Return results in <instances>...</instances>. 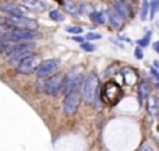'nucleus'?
<instances>
[{"label": "nucleus", "instance_id": "nucleus-1", "mask_svg": "<svg viewBox=\"0 0 159 151\" xmlns=\"http://www.w3.org/2000/svg\"><path fill=\"white\" fill-rule=\"evenodd\" d=\"M35 48L34 42H18V44H10L8 49L6 50L4 55L10 59V63L17 66L24 58L31 55Z\"/></svg>", "mask_w": 159, "mask_h": 151}, {"label": "nucleus", "instance_id": "nucleus-2", "mask_svg": "<svg viewBox=\"0 0 159 151\" xmlns=\"http://www.w3.org/2000/svg\"><path fill=\"white\" fill-rule=\"evenodd\" d=\"M82 81H84V67L81 64L74 66L66 76H64V84H63V94L73 92L81 88Z\"/></svg>", "mask_w": 159, "mask_h": 151}, {"label": "nucleus", "instance_id": "nucleus-3", "mask_svg": "<svg viewBox=\"0 0 159 151\" xmlns=\"http://www.w3.org/2000/svg\"><path fill=\"white\" fill-rule=\"evenodd\" d=\"M98 85H99V80L95 73H89L84 78L80 92H81V99L85 104H93L95 97L98 94Z\"/></svg>", "mask_w": 159, "mask_h": 151}, {"label": "nucleus", "instance_id": "nucleus-4", "mask_svg": "<svg viewBox=\"0 0 159 151\" xmlns=\"http://www.w3.org/2000/svg\"><path fill=\"white\" fill-rule=\"evenodd\" d=\"M41 34L38 31H30V30H18V28H11L8 32L2 35L4 41L10 44H18V42H32L34 39H38Z\"/></svg>", "mask_w": 159, "mask_h": 151}, {"label": "nucleus", "instance_id": "nucleus-5", "mask_svg": "<svg viewBox=\"0 0 159 151\" xmlns=\"http://www.w3.org/2000/svg\"><path fill=\"white\" fill-rule=\"evenodd\" d=\"M121 88L119 84L115 81H107L106 84L102 87V94L101 97L102 104H109V105H116L121 98Z\"/></svg>", "mask_w": 159, "mask_h": 151}, {"label": "nucleus", "instance_id": "nucleus-6", "mask_svg": "<svg viewBox=\"0 0 159 151\" xmlns=\"http://www.w3.org/2000/svg\"><path fill=\"white\" fill-rule=\"evenodd\" d=\"M0 24H7L11 28L30 31H36V28L39 27L36 20L28 18V17H6V18H0Z\"/></svg>", "mask_w": 159, "mask_h": 151}, {"label": "nucleus", "instance_id": "nucleus-7", "mask_svg": "<svg viewBox=\"0 0 159 151\" xmlns=\"http://www.w3.org/2000/svg\"><path fill=\"white\" fill-rule=\"evenodd\" d=\"M63 84L64 77L56 73L55 76L49 77L46 78V81H43V92L49 97H59L63 92Z\"/></svg>", "mask_w": 159, "mask_h": 151}, {"label": "nucleus", "instance_id": "nucleus-8", "mask_svg": "<svg viewBox=\"0 0 159 151\" xmlns=\"http://www.w3.org/2000/svg\"><path fill=\"white\" fill-rule=\"evenodd\" d=\"M39 64H41V56L36 53H31L17 64L16 69L20 74H32L36 72Z\"/></svg>", "mask_w": 159, "mask_h": 151}, {"label": "nucleus", "instance_id": "nucleus-9", "mask_svg": "<svg viewBox=\"0 0 159 151\" xmlns=\"http://www.w3.org/2000/svg\"><path fill=\"white\" fill-rule=\"evenodd\" d=\"M61 63L59 59H46V60L41 62L39 67L36 69V76L38 78H49V77L55 76L59 72Z\"/></svg>", "mask_w": 159, "mask_h": 151}, {"label": "nucleus", "instance_id": "nucleus-10", "mask_svg": "<svg viewBox=\"0 0 159 151\" xmlns=\"http://www.w3.org/2000/svg\"><path fill=\"white\" fill-rule=\"evenodd\" d=\"M80 104H81V92L80 90L73 91L64 97L63 101V112L66 116H73L78 111Z\"/></svg>", "mask_w": 159, "mask_h": 151}, {"label": "nucleus", "instance_id": "nucleus-11", "mask_svg": "<svg viewBox=\"0 0 159 151\" xmlns=\"http://www.w3.org/2000/svg\"><path fill=\"white\" fill-rule=\"evenodd\" d=\"M0 10L6 13L8 17H25V7L20 4H16L13 2H3L0 3Z\"/></svg>", "mask_w": 159, "mask_h": 151}, {"label": "nucleus", "instance_id": "nucleus-12", "mask_svg": "<svg viewBox=\"0 0 159 151\" xmlns=\"http://www.w3.org/2000/svg\"><path fill=\"white\" fill-rule=\"evenodd\" d=\"M113 10L117 11L124 20L130 18V17L133 16V10L126 0H115V3H113Z\"/></svg>", "mask_w": 159, "mask_h": 151}, {"label": "nucleus", "instance_id": "nucleus-13", "mask_svg": "<svg viewBox=\"0 0 159 151\" xmlns=\"http://www.w3.org/2000/svg\"><path fill=\"white\" fill-rule=\"evenodd\" d=\"M106 17H107V20H109L110 25H112L115 30H120V28L124 25V18L117 13V11L113 10V8H109V10L106 11Z\"/></svg>", "mask_w": 159, "mask_h": 151}, {"label": "nucleus", "instance_id": "nucleus-14", "mask_svg": "<svg viewBox=\"0 0 159 151\" xmlns=\"http://www.w3.org/2000/svg\"><path fill=\"white\" fill-rule=\"evenodd\" d=\"M137 97H138V104L140 105H143L144 102L151 97V85H149L147 81H141L140 84H138Z\"/></svg>", "mask_w": 159, "mask_h": 151}, {"label": "nucleus", "instance_id": "nucleus-15", "mask_svg": "<svg viewBox=\"0 0 159 151\" xmlns=\"http://www.w3.org/2000/svg\"><path fill=\"white\" fill-rule=\"evenodd\" d=\"M24 3L25 8H30L32 11H41L45 8V3L42 0H21Z\"/></svg>", "mask_w": 159, "mask_h": 151}, {"label": "nucleus", "instance_id": "nucleus-16", "mask_svg": "<svg viewBox=\"0 0 159 151\" xmlns=\"http://www.w3.org/2000/svg\"><path fill=\"white\" fill-rule=\"evenodd\" d=\"M89 18H91V21H93L95 24H105V22L107 21L106 13H103V11H91Z\"/></svg>", "mask_w": 159, "mask_h": 151}, {"label": "nucleus", "instance_id": "nucleus-17", "mask_svg": "<svg viewBox=\"0 0 159 151\" xmlns=\"http://www.w3.org/2000/svg\"><path fill=\"white\" fill-rule=\"evenodd\" d=\"M148 112L152 113V115H155V113L159 112V98L158 97H149L148 99Z\"/></svg>", "mask_w": 159, "mask_h": 151}, {"label": "nucleus", "instance_id": "nucleus-18", "mask_svg": "<svg viewBox=\"0 0 159 151\" xmlns=\"http://www.w3.org/2000/svg\"><path fill=\"white\" fill-rule=\"evenodd\" d=\"M64 7H66L67 13L73 14V16H77V14H80L78 4H75V3L71 2V0H64Z\"/></svg>", "mask_w": 159, "mask_h": 151}, {"label": "nucleus", "instance_id": "nucleus-19", "mask_svg": "<svg viewBox=\"0 0 159 151\" xmlns=\"http://www.w3.org/2000/svg\"><path fill=\"white\" fill-rule=\"evenodd\" d=\"M151 36H152V31H148V32L145 34V35L143 36L141 39H138L137 41V45L140 48H147L149 46V42H151Z\"/></svg>", "mask_w": 159, "mask_h": 151}, {"label": "nucleus", "instance_id": "nucleus-20", "mask_svg": "<svg viewBox=\"0 0 159 151\" xmlns=\"http://www.w3.org/2000/svg\"><path fill=\"white\" fill-rule=\"evenodd\" d=\"M49 17H50V20H53V21H56V22H61V21H64V14L61 13L60 10H52L49 13Z\"/></svg>", "mask_w": 159, "mask_h": 151}, {"label": "nucleus", "instance_id": "nucleus-21", "mask_svg": "<svg viewBox=\"0 0 159 151\" xmlns=\"http://www.w3.org/2000/svg\"><path fill=\"white\" fill-rule=\"evenodd\" d=\"M149 16V2L148 0H143V6H141V20L145 21Z\"/></svg>", "mask_w": 159, "mask_h": 151}, {"label": "nucleus", "instance_id": "nucleus-22", "mask_svg": "<svg viewBox=\"0 0 159 151\" xmlns=\"http://www.w3.org/2000/svg\"><path fill=\"white\" fill-rule=\"evenodd\" d=\"M159 10V0H151L149 2V18H154L155 14L158 13Z\"/></svg>", "mask_w": 159, "mask_h": 151}, {"label": "nucleus", "instance_id": "nucleus-23", "mask_svg": "<svg viewBox=\"0 0 159 151\" xmlns=\"http://www.w3.org/2000/svg\"><path fill=\"white\" fill-rule=\"evenodd\" d=\"M81 49L85 50V52H95L96 46L92 44V42H87V41H85V42H82V44H81Z\"/></svg>", "mask_w": 159, "mask_h": 151}, {"label": "nucleus", "instance_id": "nucleus-24", "mask_svg": "<svg viewBox=\"0 0 159 151\" xmlns=\"http://www.w3.org/2000/svg\"><path fill=\"white\" fill-rule=\"evenodd\" d=\"M102 35L98 32H88L87 35H85V39H87L88 42H92V41H98V39H101Z\"/></svg>", "mask_w": 159, "mask_h": 151}, {"label": "nucleus", "instance_id": "nucleus-25", "mask_svg": "<svg viewBox=\"0 0 159 151\" xmlns=\"http://www.w3.org/2000/svg\"><path fill=\"white\" fill-rule=\"evenodd\" d=\"M67 32L70 34H75V35H78V34L82 32V27H78V25H70V27L66 28Z\"/></svg>", "mask_w": 159, "mask_h": 151}, {"label": "nucleus", "instance_id": "nucleus-26", "mask_svg": "<svg viewBox=\"0 0 159 151\" xmlns=\"http://www.w3.org/2000/svg\"><path fill=\"white\" fill-rule=\"evenodd\" d=\"M8 46H10V42L4 41V39L0 36V53H6V50L8 49Z\"/></svg>", "mask_w": 159, "mask_h": 151}, {"label": "nucleus", "instance_id": "nucleus-27", "mask_svg": "<svg viewBox=\"0 0 159 151\" xmlns=\"http://www.w3.org/2000/svg\"><path fill=\"white\" fill-rule=\"evenodd\" d=\"M134 56L138 59V60H141V59L144 58V52H143V48H140V46H137L135 48V50H134Z\"/></svg>", "mask_w": 159, "mask_h": 151}, {"label": "nucleus", "instance_id": "nucleus-28", "mask_svg": "<svg viewBox=\"0 0 159 151\" xmlns=\"http://www.w3.org/2000/svg\"><path fill=\"white\" fill-rule=\"evenodd\" d=\"M149 73H151V76H152V77H154V78H155V81H157V83H159V72H158L157 69H155L154 66H152L151 69H149Z\"/></svg>", "mask_w": 159, "mask_h": 151}, {"label": "nucleus", "instance_id": "nucleus-29", "mask_svg": "<svg viewBox=\"0 0 159 151\" xmlns=\"http://www.w3.org/2000/svg\"><path fill=\"white\" fill-rule=\"evenodd\" d=\"M140 151H155L154 149H152V146H149V144H143L141 146V149H140Z\"/></svg>", "mask_w": 159, "mask_h": 151}, {"label": "nucleus", "instance_id": "nucleus-30", "mask_svg": "<svg viewBox=\"0 0 159 151\" xmlns=\"http://www.w3.org/2000/svg\"><path fill=\"white\" fill-rule=\"evenodd\" d=\"M71 39H73V41H74V42H78L80 45H81L82 42H85V38H82V36H80V35H74Z\"/></svg>", "mask_w": 159, "mask_h": 151}, {"label": "nucleus", "instance_id": "nucleus-31", "mask_svg": "<svg viewBox=\"0 0 159 151\" xmlns=\"http://www.w3.org/2000/svg\"><path fill=\"white\" fill-rule=\"evenodd\" d=\"M152 48H154V50H155V52L159 53V41L154 42V44H152Z\"/></svg>", "mask_w": 159, "mask_h": 151}, {"label": "nucleus", "instance_id": "nucleus-32", "mask_svg": "<svg viewBox=\"0 0 159 151\" xmlns=\"http://www.w3.org/2000/svg\"><path fill=\"white\" fill-rule=\"evenodd\" d=\"M120 39H121V41H124V42H127V44H131V39H130L129 36H126V35H121Z\"/></svg>", "mask_w": 159, "mask_h": 151}, {"label": "nucleus", "instance_id": "nucleus-33", "mask_svg": "<svg viewBox=\"0 0 159 151\" xmlns=\"http://www.w3.org/2000/svg\"><path fill=\"white\" fill-rule=\"evenodd\" d=\"M154 67L159 72V60H154Z\"/></svg>", "mask_w": 159, "mask_h": 151}, {"label": "nucleus", "instance_id": "nucleus-34", "mask_svg": "<svg viewBox=\"0 0 159 151\" xmlns=\"http://www.w3.org/2000/svg\"><path fill=\"white\" fill-rule=\"evenodd\" d=\"M157 88H158V90H159V83H157Z\"/></svg>", "mask_w": 159, "mask_h": 151}, {"label": "nucleus", "instance_id": "nucleus-35", "mask_svg": "<svg viewBox=\"0 0 159 151\" xmlns=\"http://www.w3.org/2000/svg\"><path fill=\"white\" fill-rule=\"evenodd\" d=\"M157 115H158V119H159V112H158V113H157Z\"/></svg>", "mask_w": 159, "mask_h": 151}]
</instances>
